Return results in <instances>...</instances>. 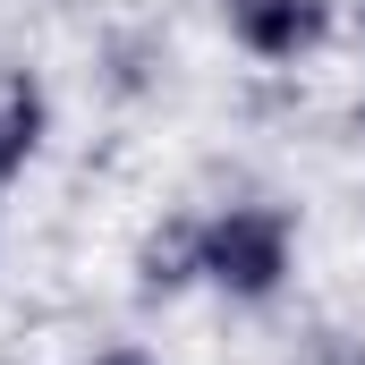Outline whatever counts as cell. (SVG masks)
Wrapping results in <instances>:
<instances>
[{
    "mask_svg": "<svg viewBox=\"0 0 365 365\" xmlns=\"http://www.w3.org/2000/svg\"><path fill=\"white\" fill-rule=\"evenodd\" d=\"M289 264H297V221L280 204H221V212H204V289H221L230 306L280 297Z\"/></svg>",
    "mask_w": 365,
    "mask_h": 365,
    "instance_id": "obj_1",
    "label": "cell"
},
{
    "mask_svg": "<svg viewBox=\"0 0 365 365\" xmlns=\"http://www.w3.org/2000/svg\"><path fill=\"white\" fill-rule=\"evenodd\" d=\"M230 9V34H238V51L247 60H306V51H323L331 43V0H221Z\"/></svg>",
    "mask_w": 365,
    "mask_h": 365,
    "instance_id": "obj_2",
    "label": "cell"
},
{
    "mask_svg": "<svg viewBox=\"0 0 365 365\" xmlns=\"http://www.w3.org/2000/svg\"><path fill=\"white\" fill-rule=\"evenodd\" d=\"M204 280V221H162L136 238V289L145 297H179Z\"/></svg>",
    "mask_w": 365,
    "mask_h": 365,
    "instance_id": "obj_3",
    "label": "cell"
},
{
    "mask_svg": "<svg viewBox=\"0 0 365 365\" xmlns=\"http://www.w3.org/2000/svg\"><path fill=\"white\" fill-rule=\"evenodd\" d=\"M43 119H51L43 86H34L26 68H9V77H0V187L43 153Z\"/></svg>",
    "mask_w": 365,
    "mask_h": 365,
    "instance_id": "obj_4",
    "label": "cell"
},
{
    "mask_svg": "<svg viewBox=\"0 0 365 365\" xmlns=\"http://www.w3.org/2000/svg\"><path fill=\"white\" fill-rule=\"evenodd\" d=\"M86 365H153L145 349H102V357H86Z\"/></svg>",
    "mask_w": 365,
    "mask_h": 365,
    "instance_id": "obj_5",
    "label": "cell"
}]
</instances>
